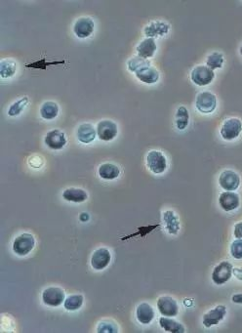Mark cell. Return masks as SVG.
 <instances>
[{
  "mask_svg": "<svg viewBox=\"0 0 242 333\" xmlns=\"http://www.w3.org/2000/svg\"><path fill=\"white\" fill-rule=\"evenodd\" d=\"M35 246V237L32 234L24 233L18 236L13 242V251L19 256H26L31 253Z\"/></svg>",
  "mask_w": 242,
  "mask_h": 333,
  "instance_id": "1",
  "label": "cell"
},
{
  "mask_svg": "<svg viewBox=\"0 0 242 333\" xmlns=\"http://www.w3.org/2000/svg\"><path fill=\"white\" fill-rule=\"evenodd\" d=\"M195 107L199 113L203 115L212 114L217 107L216 95L209 91L200 92L195 99Z\"/></svg>",
  "mask_w": 242,
  "mask_h": 333,
  "instance_id": "2",
  "label": "cell"
},
{
  "mask_svg": "<svg viewBox=\"0 0 242 333\" xmlns=\"http://www.w3.org/2000/svg\"><path fill=\"white\" fill-rule=\"evenodd\" d=\"M242 132V123L239 119H227L222 124L220 134L225 141H232L240 135Z\"/></svg>",
  "mask_w": 242,
  "mask_h": 333,
  "instance_id": "3",
  "label": "cell"
},
{
  "mask_svg": "<svg viewBox=\"0 0 242 333\" xmlns=\"http://www.w3.org/2000/svg\"><path fill=\"white\" fill-rule=\"evenodd\" d=\"M147 166L154 174H162L167 169V159L160 151H151L147 156Z\"/></svg>",
  "mask_w": 242,
  "mask_h": 333,
  "instance_id": "4",
  "label": "cell"
},
{
  "mask_svg": "<svg viewBox=\"0 0 242 333\" xmlns=\"http://www.w3.org/2000/svg\"><path fill=\"white\" fill-rule=\"evenodd\" d=\"M215 78L214 70L206 66H197L190 72L191 81L197 86H206L213 82Z\"/></svg>",
  "mask_w": 242,
  "mask_h": 333,
  "instance_id": "5",
  "label": "cell"
},
{
  "mask_svg": "<svg viewBox=\"0 0 242 333\" xmlns=\"http://www.w3.org/2000/svg\"><path fill=\"white\" fill-rule=\"evenodd\" d=\"M41 298H42V302L46 306L56 308V307L61 306L65 302L66 293H65L64 289H62L60 287L51 286V287H47L46 289L43 290Z\"/></svg>",
  "mask_w": 242,
  "mask_h": 333,
  "instance_id": "6",
  "label": "cell"
},
{
  "mask_svg": "<svg viewBox=\"0 0 242 333\" xmlns=\"http://www.w3.org/2000/svg\"><path fill=\"white\" fill-rule=\"evenodd\" d=\"M232 265L227 261L218 264L212 272V281L217 285H223L230 280L232 276Z\"/></svg>",
  "mask_w": 242,
  "mask_h": 333,
  "instance_id": "7",
  "label": "cell"
},
{
  "mask_svg": "<svg viewBox=\"0 0 242 333\" xmlns=\"http://www.w3.org/2000/svg\"><path fill=\"white\" fill-rule=\"evenodd\" d=\"M240 177L233 170H225L219 177L220 187L227 192H234L240 186Z\"/></svg>",
  "mask_w": 242,
  "mask_h": 333,
  "instance_id": "8",
  "label": "cell"
},
{
  "mask_svg": "<svg viewBox=\"0 0 242 333\" xmlns=\"http://www.w3.org/2000/svg\"><path fill=\"white\" fill-rule=\"evenodd\" d=\"M96 130H97V137L100 140L104 142L113 140L118 133V128L116 123L108 120H104L98 123Z\"/></svg>",
  "mask_w": 242,
  "mask_h": 333,
  "instance_id": "9",
  "label": "cell"
},
{
  "mask_svg": "<svg viewBox=\"0 0 242 333\" xmlns=\"http://www.w3.org/2000/svg\"><path fill=\"white\" fill-rule=\"evenodd\" d=\"M111 261V254L107 248L96 249L91 256V266L96 271H103Z\"/></svg>",
  "mask_w": 242,
  "mask_h": 333,
  "instance_id": "10",
  "label": "cell"
},
{
  "mask_svg": "<svg viewBox=\"0 0 242 333\" xmlns=\"http://www.w3.org/2000/svg\"><path fill=\"white\" fill-rule=\"evenodd\" d=\"M157 309L161 316H178L179 314V305L177 301L171 296H161L157 300Z\"/></svg>",
  "mask_w": 242,
  "mask_h": 333,
  "instance_id": "11",
  "label": "cell"
},
{
  "mask_svg": "<svg viewBox=\"0 0 242 333\" xmlns=\"http://www.w3.org/2000/svg\"><path fill=\"white\" fill-rule=\"evenodd\" d=\"M94 29L95 24L91 18H79L73 26V33L78 38L84 39L92 35L94 33Z\"/></svg>",
  "mask_w": 242,
  "mask_h": 333,
  "instance_id": "12",
  "label": "cell"
},
{
  "mask_svg": "<svg viewBox=\"0 0 242 333\" xmlns=\"http://www.w3.org/2000/svg\"><path fill=\"white\" fill-rule=\"evenodd\" d=\"M170 31V25L162 21H153L144 29L147 38H158L165 36Z\"/></svg>",
  "mask_w": 242,
  "mask_h": 333,
  "instance_id": "13",
  "label": "cell"
},
{
  "mask_svg": "<svg viewBox=\"0 0 242 333\" xmlns=\"http://www.w3.org/2000/svg\"><path fill=\"white\" fill-rule=\"evenodd\" d=\"M44 143L49 149L54 151H59L65 148V146L67 145V138L63 131L59 129H54L46 134L44 138Z\"/></svg>",
  "mask_w": 242,
  "mask_h": 333,
  "instance_id": "14",
  "label": "cell"
},
{
  "mask_svg": "<svg viewBox=\"0 0 242 333\" xmlns=\"http://www.w3.org/2000/svg\"><path fill=\"white\" fill-rule=\"evenodd\" d=\"M225 315H226V307L225 305H218L212 310L208 311L203 316L202 319L203 325L207 328L213 325H217L225 318Z\"/></svg>",
  "mask_w": 242,
  "mask_h": 333,
  "instance_id": "15",
  "label": "cell"
},
{
  "mask_svg": "<svg viewBox=\"0 0 242 333\" xmlns=\"http://www.w3.org/2000/svg\"><path fill=\"white\" fill-rule=\"evenodd\" d=\"M219 204L223 210H235L240 205V196L235 192H223L219 195Z\"/></svg>",
  "mask_w": 242,
  "mask_h": 333,
  "instance_id": "16",
  "label": "cell"
},
{
  "mask_svg": "<svg viewBox=\"0 0 242 333\" xmlns=\"http://www.w3.org/2000/svg\"><path fill=\"white\" fill-rule=\"evenodd\" d=\"M139 57L149 60L153 58L157 50L156 40L154 38H145L142 40L136 48Z\"/></svg>",
  "mask_w": 242,
  "mask_h": 333,
  "instance_id": "17",
  "label": "cell"
},
{
  "mask_svg": "<svg viewBox=\"0 0 242 333\" xmlns=\"http://www.w3.org/2000/svg\"><path fill=\"white\" fill-rule=\"evenodd\" d=\"M76 137L82 144H90L96 139L97 130L90 123L80 124L76 130Z\"/></svg>",
  "mask_w": 242,
  "mask_h": 333,
  "instance_id": "18",
  "label": "cell"
},
{
  "mask_svg": "<svg viewBox=\"0 0 242 333\" xmlns=\"http://www.w3.org/2000/svg\"><path fill=\"white\" fill-rule=\"evenodd\" d=\"M156 316L152 305L148 303H141L136 308V317L142 324H150Z\"/></svg>",
  "mask_w": 242,
  "mask_h": 333,
  "instance_id": "19",
  "label": "cell"
},
{
  "mask_svg": "<svg viewBox=\"0 0 242 333\" xmlns=\"http://www.w3.org/2000/svg\"><path fill=\"white\" fill-rule=\"evenodd\" d=\"M162 221L166 231L170 235H177L180 231V220L173 210H166L162 213Z\"/></svg>",
  "mask_w": 242,
  "mask_h": 333,
  "instance_id": "20",
  "label": "cell"
},
{
  "mask_svg": "<svg viewBox=\"0 0 242 333\" xmlns=\"http://www.w3.org/2000/svg\"><path fill=\"white\" fill-rule=\"evenodd\" d=\"M63 198L69 202L81 203L88 199V193L80 188H68L63 192Z\"/></svg>",
  "mask_w": 242,
  "mask_h": 333,
  "instance_id": "21",
  "label": "cell"
},
{
  "mask_svg": "<svg viewBox=\"0 0 242 333\" xmlns=\"http://www.w3.org/2000/svg\"><path fill=\"white\" fill-rule=\"evenodd\" d=\"M159 325L162 329H164L165 331L170 333H185L186 332V328L185 326L177 321L176 319L171 318L170 316H161L159 317Z\"/></svg>",
  "mask_w": 242,
  "mask_h": 333,
  "instance_id": "22",
  "label": "cell"
},
{
  "mask_svg": "<svg viewBox=\"0 0 242 333\" xmlns=\"http://www.w3.org/2000/svg\"><path fill=\"white\" fill-rule=\"evenodd\" d=\"M135 74L140 81L146 84H154L159 79V71L153 67L143 68L138 70Z\"/></svg>",
  "mask_w": 242,
  "mask_h": 333,
  "instance_id": "23",
  "label": "cell"
},
{
  "mask_svg": "<svg viewBox=\"0 0 242 333\" xmlns=\"http://www.w3.org/2000/svg\"><path fill=\"white\" fill-rule=\"evenodd\" d=\"M98 173L102 179L110 181V180H114L119 177L120 168L113 163L106 162V163H103L100 165V167L98 169Z\"/></svg>",
  "mask_w": 242,
  "mask_h": 333,
  "instance_id": "24",
  "label": "cell"
},
{
  "mask_svg": "<svg viewBox=\"0 0 242 333\" xmlns=\"http://www.w3.org/2000/svg\"><path fill=\"white\" fill-rule=\"evenodd\" d=\"M60 108L57 103L52 101H47L43 103L40 107V117L45 121H52L59 115Z\"/></svg>",
  "mask_w": 242,
  "mask_h": 333,
  "instance_id": "25",
  "label": "cell"
},
{
  "mask_svg": "<svg viewBox=\"0 0 242 333\" xmlns=\"http://www.w3.org/2000/svg\"><path fill=\"white\" fill-rule=\"evenodd\" d=\"M176 127L179 130H185L190 124V113L184 105L178 107L175 116Z\"/></svg>",
  "mask_w": 242,
  "mask_h": 333,
  "instance_id": "26",
  "label": "cell"
},
{
  "mask_svg": "<svg viewBox=\"0 0 242 333\" xmlns=\"http://www.w3.org/2000/svg\"><path fill=\"white\" fill-rule=\"evenodd\" d=\"M17 63L11 59H4L0 62V76L10 78L16 74Z\"/></svg>",
  "mask_w": 242,
  "mask_h": 333,
  "instance_id": "27",
  "label": "cell"
},
{
  "mask_svg": "<svg viewBox=\"0 0 242 333\" xmlns=\"http://www.w3.org/2000/svg\"><path fill=\"white\" fill-rule=\"evenodd\" d=\"M84 303V297L82 294H72L68 296L64 302V308L69 311L74 312L79 310Z\"/></svg>",
  "mask_w": 242,
  "mask_h": 333,
  "instance_id": "28",
  "label": "cell"
},
{
  "mask_svg": "<svg viewBox=\"0 0 242 333\" xmlns=\"http://www.w3.org/2000/svg\"><path fill=\"white\" fill-rule=\"evenodd\" d=\"M225 63V57L223 53L213 52L206 59V67L212 70L222 69Z\"/></svg>",
  "mask_w": 242,
  "mask_h": 333,
  "instance_id": "29",
  "label": "cell"
},
{
  "mask_svg": "<svg viewBox=\"0 0 242 333\" xmlns=\"http://www.w3.org/2000/svg\"><path fill=\"white\" fill-rule=\"evenodd\" d=\"M127 67L128 70H130L131 72H137L138 70L146 68V67H151V62L149 60L143 59L141 57H133L131 58L128 62H127Z\"/></svg>",
  "mask_w": 242,
  "mask_h": 333,
  "instance_id": "30",
  "label": "cell"
},
{
  "mask_svg": "<svg viewBox=\"0 0 242 333\" xmlns=\"http://www.w3.org/2000/svg\"><path fill=\"white\" fill-rule=\"evenodd\" d=\"M29 98L28 97H24L20 100H18L17 102H15L14 104L10 105L9 109H8V116L9 117H18L20 116L23 110L28 106L29 105Z\"/></svg>",
  "mask_w": 242,
  "mask_h": 333,
  "instance_id": "31",
  "label": "cell"
},
{
  "mask_svg": "<svg viewBox=\"0 0 242 333\" xmlns=\"http://www.w3.org/2000/svg\"><path fill=\"white\" fill-rule=\"evenodd\" d=\"M96 330L98 333H116L118 332V326L112 321L103 320L98 324Z\"/></svg>",
  "mask_w": 242,
  "mask_h": 333,
  "instance_id": "32",
  "label": "cell"
},
{
  "mask_svg": "<svg viewBox=\"0 0 242 333\" xmlns=\"http://www.w3.org/2000/svg\"><path fill=\"white\" fill-rule=\"evenodd\" d=\"M230 254L234 259H242V239H236L230 246Z\"/></svg>",
  "mask_w": 242,
  "mask_h": 333,
  "instance_id": "33",
  "label": "cell"
},
{
  "mask_svg": "<svg viewBox=\"0 0 242 333\" xmlns=\"http://www.w3.org/2000/svg\"><path fill=\"white\" fill-rule=\"evenodd\" d=\"M28 162H29L30 166H32L33 168H36V169L41 168L43 166V164H44L43 158L41 156H37V155H35V156H33V157L29 158Z\"/></svg>",
  "mask_w": 242,
  "mask_h": 333,
  "instance_id": "34",
  "label": "cell"
},
{
  "mask_svg": "<svg viewBox=\"0 0 242 333\" xmlns=\"http://www.w3.org/2000/svg\"><path fill=\"white\" fill-rule=\"evenodd\" d=\"M233 235L236 239H242V221L237 222L233 228Z\"/></svg>",
  "mask_w": 242,
  "mask_h": 333,
  "instance_id": "35",
  "label": "cell"
},
{
  "mask_svg": "<svg viewBox=\"0 0 242 333\" xmlns=\"http://www.w3.org/2000/svg\"><path fill=\"white\" fill-rule=\"evenodd\" d=\"M232 274L234 275V277L239 280V281H242V267L238 268V267H235L232 269Z\"/></svg>",
  "mask_w": 242,
  "mask_h": 333,
  "instance_id": "36",
  "label": "cell"
},
{
  "mask_svg": "<svg viewBox=\"0 0 242 333\" xmlns=\"http://www.w3.org/2000/svg\"><path fill=\"white\" fill-rule=\"evenodd\" d=\"M231 301L235 304H242V293H238V294H234L231 297Z\"/></svg>",
  "mask_w": 242,
  "mask_h": 333,
  "instance_id": "37",
  "label": "cell"
},
{
  "mask_svg": "<svg viewBox=\"0 0 242 333\" xmlns=\"http://www.w3.org/2000/svg\"><path fill=\"white\" fill-rule=\"evenodd\" d=\"M89 219H90V216H89V214H88L87 212H82V213H80V215H79V220H80L81 222H87V221H89Z\"/></svg>",
  "mask_w": 242,
  "mask_h": 333,
  "instance_id": "38",
  "label": "cell"
},
{
  "mask_svg": "<svg viewBox=\"0 0 242 333\" xmlns=\"http://www.w3.org/2000/svg\"><path fill=\"white\" fill-rule=\"evenodd\" d=\"M239 53H240V55L242 56V45L240 46V48H239Z\"/></svg>",
  "mask_w": 242,
  "mask_h": 333,
  "instance_id": "39",
  "label": "cell"
}]
</instances>
